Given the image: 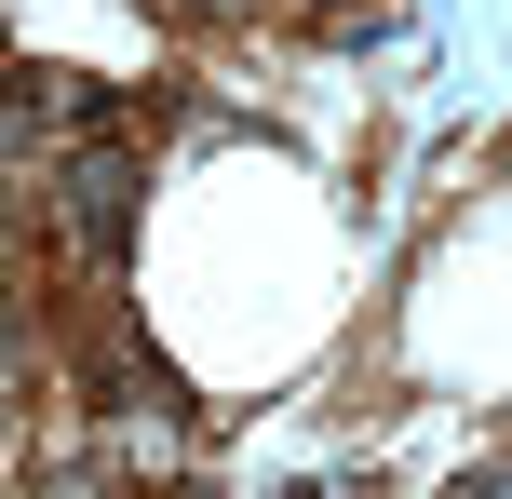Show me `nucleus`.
<instances>
[{"mask_svg":"<svg viewBox=\"0 0 512 499\" xmlns=\"http://www.w3.org/2000/svg\"><path fill=\"white\" fill-rule=\"evenodd\" d=\"M135 203H149V162H135L122 135H81V149L41 176V230L68 243L81 270H122V243H135Z\"/></svg>","mask_w":512,"mask_h":499,"instance_id":"1","label":"nucleus"},{"mask_svg":"<svg viewBox=\"0 0 512 499\" xmlns=\"http://www.w3.org/2000/svg\"><path fill=\"white\" fill-rule=\"evenodd\" d=\"M283 14H297V27H324V41H351V27L378 14V0H283Z\"/></svg>","mask_w":512,"mask_h":499,"instance_id":"2","label":"nucleus"},{"mask_svg":"<svg viewBox=\"0 0 512 499\" xmlns=\"http://www.w3.org/2000/svg\"><path fill=\"white\" fill-rule=\"evenodd\" d=\"M149 14H243V0H149Z\"/></svg>","mask_w":512,"mask_h":499,"instance_id":"3","label":"nucleus"},{"mask_svg":"<svg viewBox=\"0 0 512 499\" xmlns=\"http://www.w3.org/2000/svg\"><path fill=\"white\" fill-rule=\"evenodd\" d=\"M0 95H14V27H0Z\"/></svg>","mask_w":512,"mask_h":499,"instance_id":"4","label":"nucleus"}]
</instances>
